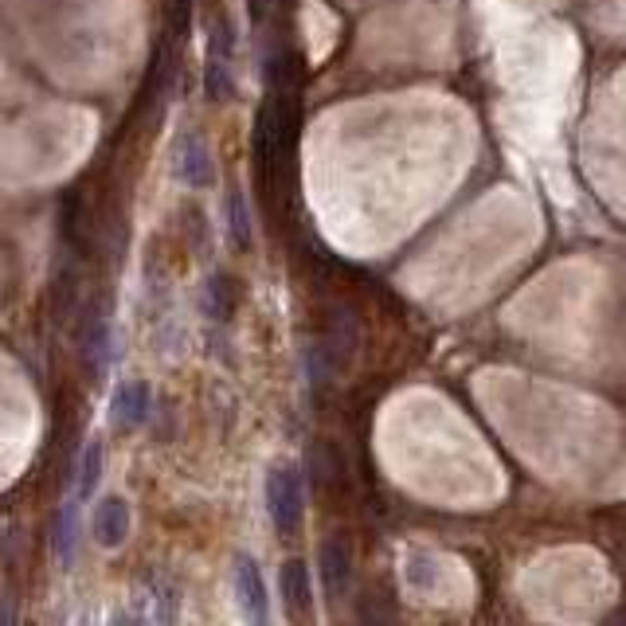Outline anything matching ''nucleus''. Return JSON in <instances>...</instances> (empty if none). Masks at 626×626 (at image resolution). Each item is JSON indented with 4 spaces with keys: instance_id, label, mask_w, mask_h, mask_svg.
Instances as JSON below:
<instances>
[{
    "instance_id": "obj_13",
    "label": "nucleus",
    "mask_w": 626,
    "mask_h": 626,
    "mask_svg": "<svg viewBox=\"0 0 626 626\" xmlns=\"http://www.w3.org/2000/svg\"><path fill=\"white\" fill-rule=\"evenodd\" d=\"M185 4H188V0H176V9H185Z\"/></svg>"
},
{
    "instance_id": "obj_9",
    "label": "nucleus",
    "mask_w": 626,
    "mask_h": 626,
    "mask_svg": "<svg viewBox=\"0 0 626 626\" xmlns=\"http://www.w3.org/2000/svg\"><path fill=\"white\" fill-rule=\"evenodd\" d=\"M78 493L59 509V521H55V560L63 567L75 564V548H78Z\"/></svg>"
},
{
    "instance_id": "obj_8",
    "label": "nucleus",
    "mask_w": 626,
    "mask_h": 626,
    "mask_svg": "<svg viewBox=\"0 0 626 626\" xmlns=\"http://www.w3.org/2000/svg\"><path fill=\"white\" fill-rule=\"evenodd\" d=\"M403 579H408L411 591L430 596V591H435V584H439V560L430 556L427 548H411L408 560H403Z\"/></svg>"
},
{
    "instance_id": "obj_12",
    "label": "nucleus",
    "mask_w": 626,
    "mask_h": 626,
    "mask_svg": "<svg viewBox=\"0 0 626 626\" xmlns=\"http://www.w3.org/2000/svg\"><path fill=\"white\" fill-rule=\"evenodd\" d=\"M224 293H227V286L220 283V278H215V283H208V313H212V317H224V313H227Z\"/></svg>"
},
{
    "instance_id": "obj_11",
    "label": "nucleus",
    "mask_w": 626,
    "mask_h": 626,
    "mask_svg": "<svg viewBox=\"0 0 626 626\" xmlns=\"http://www.w3.org/2000/svg\"><path fill=\"white\" fill-rule=\"evenodd\" d=\"M227 231H231V243L235 247H251V212H247V200L239 188L227 192Z\"/></svg>"
},
{
    "instance_id": "obj_7",
    "label": "nucleus",
    "mask_w": 626,
    "mask_h": 626,
    "mask_svg": "<svg viewBox=\"0 0 626 626\" xmlns=\"http://www.w3.org/2000/svg\"><path fill=\"white\" fill-rule=\"evenodd\" d=\"M278 587H283L286 606H293V611H310L313 587H310V567H305L302 560H286L283 572H278Z\"/></svg>"
},
{
    "instance_id": "obj_4",
    "label": "nucleus",
    "mask_w": 626,
    "mask_h": 626,
    "mask_svg": "<svg viewBox=\"0 0 626 626\" xmlns=\"http://www.w3.org/2000/svg\"><path fill=\"white\" fill-rule=\"evenodd\" d=\"M149 420V388L141 380L117 384L114 400H110V423L117 430H134Z\"/></svg>"
},
{
    "instance_id": "obj_5",
    "label": "nucleus",
    "mask_w": 626,
    "mask_h": 626,
    "mask_svg": "<svg viewBox=\"0 0 626 626\" xmlns=\"http://www.w3.org/2000/svg\"><path fill=\"white\" fill-rule=\"evenodd\" d=\"M90 528H95V540L102 548H122V544H126V537H129V505H126V498H102V501H98Z\"/></svg>"
},
{
    "instance_id": "obj_6",
    "label": "nucleus",
    "mask_w": 626,
    "mask_h": 626,
    "mask_svg": "<svg viewBox=\"0 0 626 626\" xmlns=\"http://www.w3.org/2000/svg\"><path fill=\"white\" fill-rule=\"evenodd\" d=\"M317 567H322L325 591H329L333 599H341L345 587H349V579H352V560H349V552H345V548L337 544V540H325L322 552H317Z\"/></svg>"
},
{
    "instance_id": "obj_10",
    "label": "nucleus",
    "mask_w": 626,
    "mask_h": 626,
    "mask_svg": "<svg viewBox=\"0 0 626 626\" xmlns=\"http://www.w3.org/2000/svg\"><path fill=\"white\" fill-rule=\"evenodd\" d=\"M102 462H107V450H102V442L90 439L87 450H83V459H78V498H90L98 486V478H102Z\"/></svg>"
},
{
    "instance_id": "obj_1",
    "label": "nucleus",
    "mask_w": 626,
    "mask_h": 626,
    "mask_svg": "<svg viewBox=\"0 0 626 626\" xmlns=\"http://www.w3.org/2000/svg\"><path fill=\"white\" fill-rule=\"evenodd\" d=\"M266 509H271V521L283 537H290L293 528L302 525L305 493H302V474L293 466L271 470V478H266Z\"/></svg>"
},
{
    "instance_id": "obj_3",
    "label": "nucleus",
    "mask_w": 626,
    "mask_h": 626,
    "mask_svg": "<svg viewBox=\"0 0 626 626\" xmlns=\"http://www.w3.org/2000/svg\"><path fill=\"white\" fill-rule=\"evenodd\" d=\"M231 579H235V596H239V606L247 611V618H251V623H266V615H271V599H266L263 572H259L254 556H235Z\"/></svg>"
},
{
    "instance_id": "obj_2",
    "label": "nucleus",
    "mask_w": 626,
    "mask_h": 626,
    "mask_svg": "<svg viewBox=\"0 0 626 626\" xmlns=\"http://www.w3.org/2000/svg\"><path fill=\"white\" fill-rule=\"evenodd\" d=\"M173 168L188 188H208V185H212V180H215V161H212V149H208L204 137H200V134H180L176 153H173Z\"/></svg>"
}]
</instances>
